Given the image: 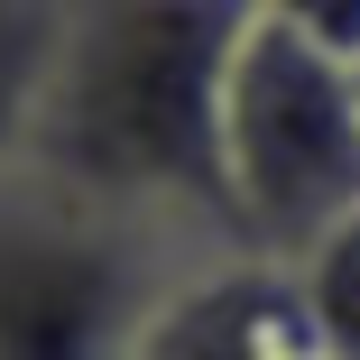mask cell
Instances as JSON below:
<instances>
[{"mask_svg": "<svg viewBox=\"0 0 360 360\" xmlns=\"http://www.w3.org/2000/svg\"><path fill=\"white\" fill-rule=\"evenodd\" d=\"M250 19L259 0H65L28 158H46L56 176L93 194L176 212V222H203L231 240L222 84Z\"/></svg>", "mask_w": 360, "mask_h": 360, "instance_id": "cell-1", "label": "cell"}, {"mask_svg": "<svg viewBox=\"0 0 360 360\" xmlns=\"http://www.w3.org/2000/svg\"><path fill=\"white\" fill-rule=\"evenodd\" d=\"M212 259H231L222 231L19 158L0 167V360H129L158 305Z\"/></svg>", "mask_w": 360, "mask_h": 360, "instance_id": "cell-2", "label": "cell"}, {"mask_svg": "<svg viewBox=\"0 0 360 360\" xmlns=\"http://www.w3.org/2000/svg\"><path fill=\"white\" fill-rule=\"evenodd\" d=\"M222 212L240 259L296 268L360 212V65L305 46L268 10L222 84Z\"/></svg>", "mask_w": 360, "mask_h": 360, "instance_id": "cell-3", "label": "cell"}, {"mask_svg": "<svg viewBox=\"0 0 360 360\" xmlns=\"http://www.w3.org/2000/svg\"><path fill=\"white\" fill-rule=\"evenodd\" d=\"M129 360H323V342L305 323L296 277L231 250L158 305V323L139 333Z\"/></svg>", "mask_w": 360, "mask_h": 360, "instance_id": "cell-4", "label": "cell"}, {"mask_svg": "<svg viewBox=\"0 0 360 360\" xmlns=\"http://www.w3.org/2000/svg\"><path fill=\"white\" fill-rule=\"evenodd\" d=\"M56 37H65V0H0V167H19L37 139Z\"/></svg>", "mask_w": 360, "mask_h": 360, "instance_id": "cell-5", "label": "cell"}, {"mask_svg": "<svg viewBox=\"0 0 360 360\" xmlns=\"http://www.w3.org/2000/svg\"><path fill=\"white\" fill-rule=\"evenodd\" d=\"M286 277H296V296H305V323H314L323 360H360V212L333 240H314Z\"/></svg>", "mask_w": 360, "mask_h": 360, "instance_id": "cell-6", "label": "cell"}, {"mask_svg": "<svg viewBox=\"0 0 360 360\" xmlns=\"http://www.w3.org/2000/svg\"><path fill=\"white\" fill-rule=\"evenodd\" d=\"M259 10H268L277 28H296L305 46H323V56L360 65V0H259Z\"/></svg>", "mask_w": 360, "mask_h": 360, "instance_id": "cell-7", "label": "cell"}]
</instances>
